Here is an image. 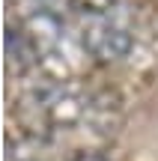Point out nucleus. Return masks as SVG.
<instances>
[{
	"instance_id": "obj_1",
	"label": "nucleus",
	"mask_w": 158,
	"mask_h": 161,
	"mask_svg": "<svg viewBox=\"0 0 158 161\" xmlns=\"http://www.w3.org/2000/svg\"><path fill=\"white\" fill-rule=\"evenodd\" d=\"M81 42L87 48V54L93 60H99V63H117L131 48V36L105 15H93L84 21Z\"/></svg>"
},
{
	"instance_id": "obj_2",
	"label": "nucleus",
	"mask_w": 158,
	"mask_h": 161,
	"mask_svg": "<svg viewBox=\"0 0 158 161\" xmlns=\"http://www.w3.org/2000/svg\"><path fill=\"white\" fill-rule=\"evenodd\" d=\"M39 60L36 42L30 33H24L21 27H6V69L9 75H27Z\"/></svg>"
},
{
	"instance_id": "obj_3",
	"label": "nucleus",
	"mask_w": 158,
	"mask_h": 161,
	"mask_svg": "<svg viewBox=\"0 0 158 161\" xmlns=\"http://www.w3.org/2000/svg\"><path fill=\"white\" fill-rule=\"evenodd\" d=\"M69 6H75V9H81L84 15H105L107 9L113 6V0H66Z\"/></svg>"
},
{
	"instance_id": "obj_4",
	"label": "nucleus",
	"mask_w": 158,
	"mask_h": 161,
	"mask_svg": "<svg viewBox=\"0 0 158 161\" xmlns=\"http://www.w3.org/2000/svg\"><path fill=\"white\" fill-rule=\"evenodd\" d=\"M72 161H107V158L101 155V152H93V149L87 152V149H84V152H78V155L72 158Z\"/></svg>"
}]
</instances>
